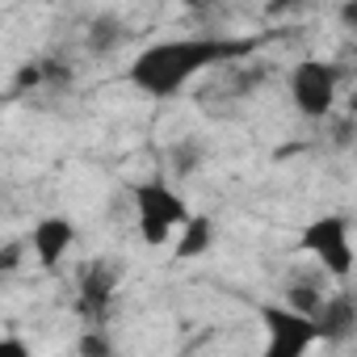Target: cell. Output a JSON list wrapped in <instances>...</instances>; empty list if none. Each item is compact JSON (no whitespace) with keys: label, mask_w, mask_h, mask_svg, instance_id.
<instances>
[{"label":"cell","mask_w":357,"mask_h":357,"mask_svg":"<svg viewBox=\"0 0 357 357\" xmlns=\"http://www.w3.org/2000/svg\"><path fill=\"white\" fill-rule=\"evenodd\" d=\"M257 51V38H236V34H181V38H155L147 43L130 68L126 80L135 93L151 101H168L185 93L202 72H223L244 63Z\"/></svg>","instance_id":"1"},{"label":"cell","mask_w":357,"mask_h":357,"mask_svg":"<svg viewBox=\"0 0 357 357\" xmlns=\"http://www.w3.org/2000/svg\"><path fill=\"white\" fill-rule=\"evenodd\" d=\"M130 202H135V227H139L143 244H151V248L176 240V231H185V223L194 219L190 206H185V198L176 194L164 176L139 181L130 190Z\"/></svg>","instance_id":"2"},{"label":"cell","mask_w":357,"mask_h":357,"mask_svg":"<svg viewBox=\"0 0 357 357\" xmlns=\"http://www.w3.org/2000/svg\"><path fill=\"white\" fill-rule=\"evenodd\" d=\"M298 248L307 257H315V265L328 273V278H349L353 265H357V252H353V236H349V219L344 215H324V219H311L303 227V240Z\"/></svg>","instance_id":"3"},{"label":"cell","mask_w":357,"mask_h":357,"mask_svg":"<svg viewBox=\"0 0 357 357\" xmlns=\"http://www.w3.org/2000/svg\"><path fill=\"white\" fill-rule=\"evenodd\" d=\"M261 324H265V353L261 357H307L319 344V324L303 311H290L286 303H265Z\"/></svg>","instance_id":"4"},{"label":"cell","mask_w":357,"mask_h":357,"mask_svg":"<svg viewBox=\"0 0 357 357\" xmlns=\"http://www.w3.org/2000/svg\"><path fill=\"white\" fill-rule=\"evenodd\" d=\"M336 89H340V68L328 59H303L290 68V101L311 122L336 109Z\"/></svg>","instance_id":"5"},{"label":"cell","mask_w":357,"mask_h":357,"mask_svg":"<svg viewBox=\"0 0 357 357\" xmlns=\"http://www.w3.org/2000/svg\"><path fill=\"white\" fill-rule=\"evenodd\" d=\"M114 290H118V265H109V261L84 265L76 278V315L84 324H105Z\"/></svg>","instance_id":"6"},{"label":"cell","mask_w":357,"mask_h":357,"mask_svg":"<svg viewBox=\"0 0 357 357\" xmlns=\"http://www.w3.org/2000/svg\"><path fill=\"white\" fill-rule=\"evenodd\" d=\"M72 244H76V223L63 219V215H47V219H38L34 231H30V240H26V248L34 252V261H38L43 269H59L63 257L72 252Z\"/></svg>","instance_id":"7"},{"label":"cell","mask_w":357,"mask_h":357,"mask_svg":"<svg viewBox=\"0 0 357 357\" xmlns=\"http://www.w3.org/2000/svg\"><path fill=\"white\" fill-rule=\"evenodd\" d=\"M315 324H319V340H332V344L349 340L357 332V294H349V290L328 294V303L315 315Z\"/></svg>","instance_id":"8"},{"label":"cell","mask_w":357,"mask_h":357,"mask_svg":"<svg viewBox=\"0 0 357 357\" xmlns=\"http://www.w3.org/2000/svg\"><path fill=\"white\" fill-rule=\"evenodd\" d=\"M211 244H215V219L211 215H194L185 223V231L172 240V252H176V261H194V257L211 252Z\"/></svg>","instance_id":"9"},{"label":"cell","mask_w":357,"mask_h":357,"mask_svg":"<svg viewBox=\"0 0 357 357\" xmlns=\"http://www.w3.org/2000/svg\"><path fill=\"white\" fill-rule=\"evenodd\" d=\"M282 303L290 307V311H303V315H319L324 311V303H328V290L315 282V278H294L290 286H286V294H282Z\"/></svg>","instance_id":"10"},{"label":"cell","mask_w":357,"mask_h":357,"mask_svg":"<svg viewBox=\"0 0 357 357\" xmlns=\"http://www.w3.org/2000/svg\"><path fill=\"white\" fill-rule=\"evenodd\" d=\"M76 353L80 357H114V336L105 332V324H89L76 340Z\"/></svg>","instance_id":"11"},{"label":"cell","mask_w":357,"mask_h":357,"mask_svg":"<svg viewBox=\"0 0 357 357\" xmlns=\"http://www.w3.org/2000/svg\"><path fill=\"white\" fill-rule=\"evenodd\" d=\"M118 43H122V26H118L114 17L93 22V34H89V47H93V51H109V47H118Z\"/></svg>","instance_id":"12"},{"label":"cell","mask_w":357,"mask_h":357,"mask_svg":"<svg viewBox=\"0 0 357 357\" xmlns=\"http://www.w3.org/2000/svg\"><path fill=\"white\" fill-rule=\"evenodd\" d=\"M0 357H34V349L22 336H5V340H0Z\"/></svg>","instance_id":"13"},{"label":"cell","mask_w":357,"mask_h":357,"mask_svg":"<svg viewBox=\"0 0 357 357\" xmlns=\"http://www.w3.org/2000/svg\"><path fill=\"white\" fill-rule=\"evenodd\" d=\"M202 160V147H181V151H176V172H194V164Z\"/></svg>","instance_id":"14"},{"label":"cell","mask_w":357,"mask_h":357,"mask_svg":"<svg viewBox=\"0 0 357 357\" xmlns=\"http://www.w3.org/2000/svg\"><path fill=\"white\" fill-rule=\"evenodd\" d=\"M17 257H22V244H5V257H0V269H5V273H17Z\"/></svg>","instance_id":"15"},{"label":"cell","mask_w":357,"mask_h":357,"mask_svg":"<svg viewBox=\"0 0 357 357\" xmlns=\"http://www.w3.org/2000/svg\"><path fill=\"white\" fill-rule=\"evenodd\" d=\"M336 17H340V22H344V26H349V30L357 34V0H349V5H340V13H336Z\"/></svg>","instance_id":"16"}]
</instances>
